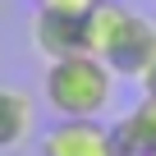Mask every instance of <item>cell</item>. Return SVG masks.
Masks as SVG:
<instances>
[{
    "label": "cell",
    "instance_id": "cell-5",
    "mask_svg": "<svg viewBox=\"0 0 156 156\" xmlns=\"http://www.w3.org/2000/svg\"><path fill=\"white\" fill-rule=\"evenodd\" d=\"M37 138V101L23 87L0 83V156H9Z\"/></svg>",
    "mask_w": 156,
    "mask_h": 156
},
{
    "label": "cell",
    "instance_id": "cell-4",
    "mask_svg": "<svg viewBox=\"0 0 156 156\" xmlns=\"http://www.w3.org/2000/svg\"><path fill=\"white\" fill-rule=\"evenodd\" d=\"M41 156H119L106 119H60L41 133Z\"/></svg>",
    "mask_w": 156,
    "mask_h": 156
},
{
    "label": "cell",
    "instance_id": "cell-6",
    "mask_svg": "<svg viewBox=\"0 0 156 156\" xmlns=\"http://www.w3.org/2000/svg\"><path fill=\"white\" fill-rule=\"evenodd\" d=\"M119 156H151L156 151V97H142L119 124H110Z\"/></svg>",
    "mask_w": 156,
    "mask_h": 156
},
{
    "label": "cell",
    "instance_id": "cell-3",
    "mask_svg": "<svg viewBox=\"0 0 156 156\" xmlns=\"http://www.w3.org/2000/svg\"><path fill=\"white\" fill-rule=\"evenodd\" d=\"M101 60L110 64V73L119 78H138L151 60H156V19H147V14H138V9H129L124 14V23H119V32L110 37V46L101 51Z\"/></svg>",
    "mask_w": 156,
    "mask_h": 156
},
{
    "label": "cell",
    "instance_id": "cell-1",
    "mask_svg": "<svg viewBox=\"0 0 156 156\" xmlns=\"http://www.w3.org/2000/svg\"><path fill=\"white\" fill-rule=\"evenodd\" d=\"M41 97L60 119H106L115 101V73L101 55L78 51L64 60H46Z\"/></svg>",
    "mask_w": 156,
    "mask_h": 156
},
{
    "label": "cell",
    "instance_id": "cell-7",
    "mask_svg": "<svg viewBox=\"0 0 156 156\" xmlns=\"http://www.w3.org/2000/svg\"><path fill=\"white\" fill-rule=\"evenodd\" d=\"M138 83H142V97H156V60L138 73Z\"/></svg>",
    "mask_w": 156,
    "mask_h": 156
},
{
    "label": "cell",
    "instance_id": "cell-2",
    "mask_svg": "<svg viewBox=\"0 0 156 156\" xmlns=\"http://www.w3.org/2000/svg\"><path fill=\"white\" fill-rule=\"evenodd\" d=\"M32 46L41 60H64L87 51V9H64V5H37L32 9Z\"/></svg>",
    "mask_w": 156,
    "mask_h": 156
},
{
    "label": "cell",
    "instance_id": "cell-9",
    "mask_svg": "<svg viewBox=\"0 0 156 156\" xmlns=\"http://www.w3.org/2000/svg\"><path fill=\"white\" fill-rule=\"evenodd\" d=\"M151 156H156V151H151Z\"/></svg>",
    "mask_w": 156,
    "mask_h": 156
},
{
    "label": "cell",
    "instance_id": "cell-8",
    "mask_svg": "<svg viewBox=\"0 0 156 156\" xmlns=\"http://www.w3.org/2000/svg\"><path fill=\"white\" fill-rule=\"evenodd\" d=\"M37 5H64V9H87L92 0H37Z\"/></svg>",
    "mask_w": 156,
    "mask_h": 156
}]
</instances>
